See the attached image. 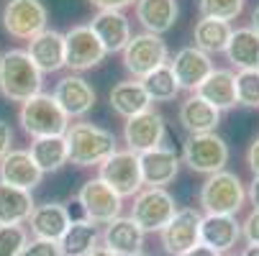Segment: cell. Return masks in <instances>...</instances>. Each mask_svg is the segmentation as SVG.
<instances>
[{
	"instance_id": "43",
	"label": "cell",
	"mask_w": 259,
	"mask_h": 256,
	"mask_svg": "<svg viewBox=\"0 0 259 256\" xmlns=\"http://www.w3.org/2000/svg\"><path fill=\"white\" fill-rule=\"evenodd\" d=\"M249 28L259 36V6H256V8H254V13H251V26H249Z\"/></svg>"
},
{
	"instance_id": "13",
	"label": "cell",
	"mask_w": 259,
	"mask_h": 256,
	"mask_svg": "<svg viewBox=\"0 0 259 256\" xmlns=\"http://www.w3.org/2000/svg\"><path fill=\"white\" fill-rule=\"evenodd\" d=\"M164 136H167L164 116L152 111V108H149V111H144V113H139V116L126 118L123 138L128 143V151H134V154H144V151L159 149Z\"/></svg>"
},
{
	"instance_id": "21",
	"label": "cell",
	"mask_w": 259,
	"mask_h": 256,
	"mask_svg": "<svg viewBox=\"0 0 259 256\" xmlns=\"http://www.w3.org/2000/svg\"><path fill=\"white\" fill-rule=\"evenodd\" d=\"M241 238V223H236V215H203L200 223V243L224 253L236 246Z\"/></svg>"
},
{
	"instance_id": "19",
	"label": "cell",
	"mask_w": 259,
	"mask_h": 256,
	"mask_svg": "<svg viewBox=\"0 0 259 256\" xmlns=\"http://www.w3.org/2000/svg\"><path fill=\"white\" fill-rule=\"evenodd\" d=\"M31 62L39 67V72H59L64 67V33L47 28L39 36H33L28 41V52Z\"/></svg>"
},
{
	"instance_id": "32",
	"label": "cell",
	"mask_w": 259,
	"mask_h": 256,
	"mask_svg": "<svg viewBox=\"0 0 259 256\" xmlns=\"http://www.w3.org/2000/svg\"><path fill=\"white\" fill-rule=\"evenodd\" d=\"M141 87H144L146 97H149L152 103H169V100H175L177 92H180V87H177V82H175V75H172L169 64L154 69L152 75H146V77L141 80Z\"/></svg>"
},
{
	"instance_id": "14",
	"label": "cell",
	"mask_w": 259,
	"mask_h": 256,
	"mask_svg": "<svg viewBox=\"0 0 259 256\" xmlns=\"http://www.w3.org/2000/svg\"><path fill=\"white\" fill-rule=\"evenodd\" d=\"M54 100L62 108V113L67 118H82L93 111V105L98 100L93 85L80 77V75H67L57 82L54 87Z\"/></svg>"
},
{
	"instance_id": "16",
	"label": "cell",
	"mask_w": 259,
	"mask_h": 256,
	"mask_svg": "<svg viewBox=\"0 0 259 256\" xmlns=\"http://www.w3.org/2000/svg\"><path fill=\"white\" fill-rule=\"evenodd\" d=\"M139 167H141V182L146 187H164L177 177L180 169V157L169 146L139 154Z\"/></svg>"
},
{
	"instance_id": "8",
	"label": "cell",
	"mask_w": 259,
	"mask_h": 256,
	"mask_svg": "<svg viewBox=\"0 0 259 256\" xmlns=\"http://www.w3.org/2000/svg\"><path fill=\"white\" fill-rule=\"evenodd\" d=\"M121 195H116L103 179H88L77 192V205L85 221L93 226H108L110 221L121 218Z\"/></svg>"
},
{
	"instance_id": "5",
	"label": "cell",
	"mask_w": 259,
	"mask_h": 256,
	"mask_svg": "<svg viewBox=\"0 0 259 256\" xmlns=\"http://www.w3.org/2000/svg\"><path fill=\"white\" fill-rule=\"evenodd\" d=\"M177 202L164 187H146L134 197L131 221L144 233H162L164 226L175 218Z\"/></svg>"
},
{
	"instance_id": "29",
	"label": "cell",
	"mask_w": 259,
	"mask_h": 256,
	"mask_svg": "<svg viewBox=\"0 0 259 256\" xmlns=\"http://www.w3.org/2000/svg\"><path fill=\"white\" fill-rule=\"evenodd\" d=\"M28 154L36 162V167L41 169V174L57 172V169H62L67 164V141H64V136L33 138Z\"/></svg>"
},
{
	"instance_id": "33",
	"label": "cell",
	"mask_w": 259,
	"mask_h": 256,
	"mask_svg": "<svg viewBox=\"0 0 259 256\" xmlns=\"http://www.w3.org/2000/svg\"><path fill=\"white\" fill-rule=\"evenodd\" d=\"M236 103L244 108H259V69H241L234 75Z\"/></svg>"
},
{
	"instance_id": "10",
	"label": "cell",
	"mask_w": 259,
	"mask_h": 256,
	"mask_svg": "<svg viewBox=\"0 0 259 256\" xmlns=\"http://www.w3.org/2000/svg\"><path fill=\"white\" fill-rule=\"evenodd\" d=\"M47 6L41 0H8L3 8V28L13 39H26L31 41L33 36L47 31Z\"/></svg>"
},
{
	"instance_id": "18",
	"label": "cell",
	"mask_w": 259,
	"mask_h": 256,
	"mask_svg": "<svg viewBox=\"0 0 259 256\" xmlns=\"http://www.w3.org/2000/svg\"><path fill=\"white\" fill-rule=\"evenodd\" d=\"M41 169L36 167L28 151H8L0 159V182L18 190L33 192L36 185H41Z\"/></svg>"
},
{
	"instance_id": "23",
	"label": "cell",
	"mask_w": 259,
	"mask_h": 256,
	"mask_svg": "<svg viewBox=\"0 0 259 256\" xmlns=\"http://www.w3.org/2000/svg\"><path fill=\"white\" fill-rule=\"evenodd\" d=\"M203 97L208 105H213L215 111H231L236 108V85H234V72L231 69H215L200 82V87L193 92Z\"/></svg>"
},
{
	"instance_id": "38",
	"label": "cell",
	"mask_w": 259,
	"mask_h": 256,
	"mask_svg": "<svg viewBox=\"0 0 259 256\" xmlns=\"http://www.w3.org/2000/svg\"><path fill=\"white\" fill-rule=\"evenodd\" d=\"M98 11H123L128 6H136V0H90Z\"/></svg>"
},
{
	"instance_id": "12",
	"label": "cell",
	"mask_w": 259,
	"mask_h": 256,
	"mask_svg": "<svg viewBox=\"0 0 259 256\" xmlns=\"http://www.w3.org/2000/svg\"><path fill=\"white\" fill-rule=\"evenodd\" d=\"M203 215L195 208H177L175 218L162 231V248L169 256H185L193 246L200 243Z\"/></svg>"
},
{
	"instance_id": "24",
	"label": "cell",
	"mask_w": 259,
	"mask_h": 256,
	"mask_svg": "<svg viewBox=\"0 0 259 256\" xmlns=\"http://www.w3.org/2000/svg\"><path fill=\"white\" fill-rule=\"evenodd\" d=\"M177 0H136V21L146 33L162 36L177 21Z\"/></svg>"
},
{
	"instance_id": "45",
	"label": "cell",
	"mask_w": 259,
	"mask_h": 256,
	"mask_svg": "<svg viewBox=\"0 0 259 256\" xmlns=\"http://www.w3.org/2000/svg\"><path fill=\"white\" fill-rule=\"evenodd\" d=\"M241 256H259V246H246V251Z\"/></svg>"
},
{
	"instance_id": "20",
	"label": "cell",
	"mask_w": 259,
	"mask_h": 256,
	"mask_svg": "<svg viewBox=\"0 0 259 256\" xmlns=\"http://www.w3.org/2000/svg\"><path fill=\"white\" fill-rule=\"evenodd\" d=\"M69 213L67 205L62 202H44V205H36L31 218H28V226L31 233L41 241H57L64 236V231L69 228Z\"/></svg>"
},
{
	"instance_id": "31",
	"label": "cell",
	"mask_w": 259,
	"mask_h": 256,
	"mask_svg": "<svg viewBox=\"0 0 259 256\" xmlns=\"http://www.w3.org/2000/svg\"><path fill=\"white\" fill-rule=\"evenodd\" d=\"M62 256H88L93 248H98V228L90 221H72L64 236L59 238Z\"/></svg>"
},
{
	"instance_id": "46",
	"label": "cell",
	"mask_w": 259,
	"mask_h": 256,
	"mask_svg": "<svg viewBox=\"0 0 259 256\" xmlns=\"http://www.w3.org/2000/svg\"><path fill=\"white\" fill-rule=\"evenodd\" d=\"M136 256H146V253H144V251H141V253H136Z\"/></svg>"
},
{
	"instance_id": "39",
	"label": "cell",
	"mask_w": 259,
	"mask_h": 256,
	"mask_svg": "<svg viewBox=\"0 0 259 256\" xmlns=\"http://www.w3.org/2000/svg\"><path fill=\"white\" fill-rule=\"evenodd\" d=\"M11 143H13V128L6 121H0V159L11 151Z\"/></svg>"
},
{
	"instance_id": "1",
	"label": "cell",
	"mask_w": 259,
	"mask_h": 256,
	"mask_svg": "<svg viewBox=\"0 0 259 256\" xmlns=\"http://www.w3.org/2000/svg\"><path fill=\"white\" fill-rule=\"evenodd\" d=\"M64 141H67V162L80 169L100 167L110 154L118 151L116 136L93 123H69Z\"/></svg>"
},
{
	"instance_id": "2",
	"label": "cell",
	"mask_w": 259,
	"mask_h": 256,
	"mask_svg": "<svg viewBox=\"0 0 259 256\" xmlns=\"http://www.w3.org/2000/svg\"><path fill=\"white\" fill-rule=\"evenodd\" d=\"M41 72L21 49L0 54V92L13 103H26L41 92Z\"/></svg>"
},
{
	"instance_id": "26",
	"label": "cell",
	"mask_w": 259,
	"mask_h": 256,
	"mask_svg": "<svg viewBox=\"0 0 259 256\" xmlns=\"http://www.w3.org/2000/svg\"><path fill=\"white\" fill-rule=\"evenodd\" d=\"M36 202L28 190H18L0 182V226H21L26 223Z\"/></svg>"
},
{
	"instance_id": "15",
	"label": "cell",
	"mask_w": 259,
	"mask_h": 256,
	"mask_svg": "<svg viewBox=\"0 0 259 256\" xmlns=\"http://www.w3.org/2000/svg\"><path fill=\"white\" fill-rule=\"evenodd\" d=\"M169 69H172L180 90L195 92L200 87V82L213 72V62L198 46H185L175 54V59H169Z\"/></svg>"
},
{
	"instance_id": "40",
	"label": "cell",
	"mask_w": 259,
	"mask_h": 256,
	"mask_svg": "<svg viewBox=\"0 0 259 256\" xmlns=\"http://www.w3.org/2000/svg\"><path fill=\"white\" fill-rule=\"evenodd\" d=\"M246 164H249V169H251L254 174H259V136L251 141L249 151H246Z\"/></svg>"
},
{
	"instance_id": "4",
	"label": "cell",
	"mask_w": 259,
	"mask_h": 256,
	"mask_svg": "<svg viewBox=\"0 0 259 256\" xmlns=\"http://www.w3.org/2000/svg\"><path fill=\"white\" fill-rule=\"evenodd\" d=\"M18 121L31 138L64 136L67 128H69V118L62 113V108L57 105L54 95H47V92H39L36 97L26 100L21 105Z\"/></svg>"
},
{
	"instance_id": "22",
	"label": "cell",
	"mask_w": 259,
	"mask_h": 256,
	"mask_svg": "<svg viewBox=\"0 0 259 256\" xmlns=\"http://www.w3.org/2000/svg\"><path fill=\"white\" fill-rule=\"evenodd\" d=\"M103 246L116 256H136L144 246V231L131 218H116L103 231Z\"/></svg>"
},
{
	"instance_id": "11",
	"label": "cell",
	"mask_w": 259,
	"mask_h": 256,
	"mask_svg": "<svg viewBox=\"0 0 259 256\" xmlns=\"http://www.w3.org/2000/svg\"><path fill=\"white\" fill-rule=\"evenodd\" d=\"M105 59V49L90 26H72L64 33V67L72 72H85Z\"/></svg>"
},
{
	"instance_id": "44",
	"label": "cell",
	"mask_w": 259,
	"mask_h": 256,
	"mask_svg": "<svg viewBox=\"0 0 259 256\" xmlns=\"http://www.w3.org/2000/svg\"><path fill=\"white\" fill-rule=\"evenodd\" d=\"M88 256H116V253H113V251H108L105 246H98V248H93Z\"/></svg>"
},
{
	"instance_id": "37",
	"label": "cell",
	"mask_w": 259,
	"mask_h": 256,
	"mask_svg": "<svg viewBox=\"0 0 259 256\" xmlns=\"http://www.w3.org/2000/svg\"><path fill=\"white\" fill-rule=\"evenodd\" d=\"M241 236L249 246H259V210H251L246 215V221L241 223Z\"/></svg>"
},
{
	"instance_id": "27",
	"label": "cell",
	"mask_w": 259,
	"mask_h": 256,
	"mask_svg": "<svg viewBox=\"0 0 259 256\" xmlns=\"http://www.w3.org/2000/svg\"><path fill=\"white\" fill-rule=\"evenodd\" d=\"M226 57L236 67V72L259 69V36L251 28H236L229 39Z\"/></svg>"
},
{
	"instance_id": "28",
	"label": "cell",
	"mask_w": 259,
	"mask_h": 256,
	"mask_svg": "<svg viewBox=\"0 0 259 256\" xmlns=\"http://www.w3.org/2000/svg\"><path fill=\"white\" fill-rule=\"evenodd\" d=\"M108 100H110V108H113L118 116H123V118L139 116V113H144V111H149V105H152V100L146 97L141 82H134V80L113 85Z\"/></svg>"
},
{
	"instance_id": "35",
	"label": "cell",
	"mask_w": 259,
	"mask_h": 256,
	"mask_svg": "<svg viewBox=\"0 0 259 256\" xmlns=\"http://www.w3.org/2000/svg\"><path fill=\"white\" fill-rule=\"evenodd\" d=\"M28 243L23 226H0V256H21Z\"/></svg>"
},
{
	"instance_id": "30",
	"label": "cell",
	"mask_w": 259,
	"mask_h": 256,
	"mask_svg": "<svg viewBox=\"0 0 259 256\" xmlns=\"http://www.w3.org/2000/svg\"><path fill=\"white\" fill-rule=\"evenodd\" d=\"M231 23L226 21H215V18H200L195 23V46L200 52H205L208 57L210 54H221L226 52L229 46V39H231Z\"/></svg>"
},
{
	"instance_id": "17",
	"label": "cell",
	"mask_w": 259,
	"mask_h": 256,
	"mask_svg": "<svg viewBox=\"0 0 259 256\" xmlns=\"http://www.w3.org/2000/svg\"><path fill=\"white\" fill-rule=\"evenodd\" d=\"M98 41L103 44L105 54L123 52L128 39H131V23L121 11H98V16L88 23Z\"/></svg>"
},
{
	"instance_id": "7",
	"label": "cell",
	"mask_w": 259,
	"mask_h": 256,
	"mask_svg": "<svg viewBox=\"0 0 259 256\" xmlns=\"http://www.w3.org/2000/svg\"><path fill=\"white\" fill-rule=\"evenodd\" d=\"M182 162L198 174H215L229 164V143L213 133L188 136L182 143Z\"/></svg>"
},
{
	"instance_id": "34",
	"label": "cell",
	"mask_w": 259,
	"mask_h": 256,
	"mask_svg": "<svg viewBox=\"0 0 259 256\" xmlns=\"http://www.w3.org/2000/svg\"><path fill=\"white\" fill-rule=\"evenodd\" d=\"M200 18H215V21H234L244 11V0H200Z\"/></svg>"
},
{
	"instance_id": "6",
	"label": "cell",
	"mask_w": 259,
	"mask_h": 256,
	"mask_svg": "<svg viewBox=\"0 0 259 256\" xmlns=\"http://www.w3.org/2000/svg\"><path fill=\"white\" fill-rule=\"evenodd\" d=\"M164 64H169V49L162 36L144 31V33H136L128 39V44L123 49V67L136 80H144L146 75H152L154 69H159Z\"/></svg>"
},
{
	"instance_id": "41",
	"label": "cell",
	"mask_w": 259,
	"mask_h": 256,
	"mask_svg": "<svg viewBox=\"0 0 259 256\" xmlns=\"http://www.w3.org/2000/svg\"><path fill=\"white\" fill-rule=\"evenodd\" d=\"M246 197L251 200L254 210H259V174H254V179H251V185H249V192H246Z\"/></svg>"
},
{
	"instance_id": "9",
	"label": "cell",
	"mask_w": 259,
	"mask_h": 256,
	"mask_svg": "<svg viewBox=\"0 0 259 256\" xmlns=\"http://www.w3.org/2000/svg\"><path fill=\"white\" fill-rule=\"evenodd\" d=\"M98 179H103L105 185L121 197H134L141 192L144 182H141V167H139V154L134 151H113L103 164H100V174Z\"/></svg>"
},
{
	"instance_id": "25",
	"label": "cell",
	"mask_w": 259,
	"mask_h": 256,
	"mask_svg": "<svg viewBox=\"0 0 259 256\" xmlns=\"http://www.w3.org/2000/svg\"><path fill=\"white\" fill-rule=\"evenodd\" d=\"M180 126L188 131L190 136H198V133H213L215 126L221 123V111H215L213 105H208L203 97L198 95H190L180 105Z\"/></svg>"
},
{
	"instance_id": "36",
	"label": "cell",
	"mask_w": 259,
	"mask_h": 256,
	"mask_svg": "<svg viewBox=\"0 0 259 256\" xmlns=\"http://www.w3.org/2000/svg\"><path fill=\"white\" fill-rule=\"evenodd\" d=\"M21 256H62V248L57 241H41L33 238L26 243V248L21 251Z\"/></svg>"
},
{
	"instance_id": "42",
	"label": "cell",
	"mask_w": 259,
	"mask_h": 256,
	"mask_svg": "<svg viewBox=\"0 0 259 256\" xmlns=\"http://www.w3.org/2000/svg\"><path fill=\"white\" fill-rule=\"evenodd\" d=\"M185 256H221V253L213 251V248H208V246H203V243H198V246H193Z\"/></svg>"
},
{
	"instance_id": "3",
	"label": "cell",
	"mask_w": 259,
	"mask_h": 256,
	"mask_svg": "<svg viewBox=\"0 0 259 256\" xmlns=\"http://www.w3.org/2000/svg\"><path fill=\"white\" fill-rule=\"evenodd\" d=\"M246 200L244 182L239 174L221 169L210 174L200 187V208L205 215H236Z\"/></svg>"
}]
</instances>
